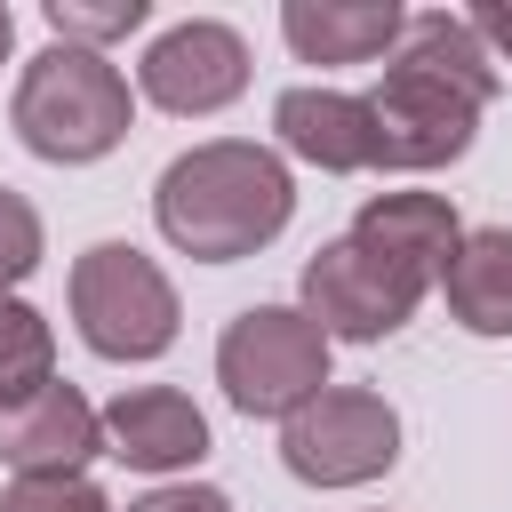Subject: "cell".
I'll return each mask as SVG.
<instances>
[{
	"label": "cell",
	"mask_w": 512,
	"mask_h": 512,
	"mask_svg": "<svg viewBox=\"0 0 512 512\" xmlns=\"http://www.w3.org/2000/svg\"><path fill=\"white\" fill-rule=\"evenodd\" d=\"M504 72L472 40L456 8H416L400 24V48L384 56V80L368 88V128H376V168L392 176H432L472 152L480 112L496 104Z\"/></svg>",
	"instance_id": "6da1fadb"
},
{
	"label": "cell",
	"mask_w": 512,
	"mask_h": 512,
	"mask_svg": "<svg viewBox=\"0 0 512 512\" xmlns=\"http://www.w3.org/2000/svg\"><path fill=\"white\" fill-rule=\"evenodd\" d=\"M288 216H296V176L272 144H248V136H208L176 152L152 184V224L192 264H240L272 248Z\"/></svg>",
	"instance_id": "7a4b0ae2"
},
{
	"label": "cell",
	"mask_w": 512,
	"mask_h": 512,
	"mask_svg": "<svg viewBox=\"0 0 512 512\" xmlns=\"http://www.w3.org/2000/svg\"><path fill=\"white\" fill-rule=\"evenodd\" d=\"M128 120H136V96H128V72L96 48H64L48 40L24 72H16V96H8V128L32 160H56V168H88L104 152L128 144Z\"/></svg>",
	"instance_id": "3957f363"
},
{
	"label": "cell",
	"mask_w": 512,
	"mask_h": 512,
	"mask_svg": "<svg viewBox=\"0 0 512 512\" xmlns=\"http://www.w3.org/2000/svg\"><path fill=\"white\" fill-rule=\"evenodd\" d=\"M176 280L136 240H96L72 256V328L96 360H160L176 344Z\"/></svg>",
	"instance_id": "277c9868"
},
{
	"label": "cell",
	"mask_w": 512,
	"mask_h": 512,
	"mask_svg": "<svg viewBox=\"0 0 512 512\" xmlns=\"http://www.w3.org/2000/svg\"><path fill=\"white\" fill-rule=\"evenodd\" d=\"M216 384L240 416H296L328 384V336L304 320V304H248L216 336Z\"/></svg>",
	"instance_id": "5b68a950"
},
{
	"label": "cell",
	"mask_w": 512,
	"mask_h": 512,
	"mask_svg": "<svg viewBox=\"0 0 512 512\" xmlns=\"http://www.w3.org/2000/svg\"><path fill=\"white\" fill-rule=\"evenodd\" d=\"M280 464L304 488H368L400 464V416L368 384H320L296 416H280Z\"/></svg>",
	"instance_id": "8992f818"
},
{
	"label": "cell",
	"mask_w": 512,
	"mask_h": 512,
	"mask_svg": "<svg viewBox=\"0 0 512 512\" xmlns=\"http://www.w3.org/2000/svg\"><path fill=\"white\" fill-rule=\"evenodd\" d=\"M424 296H432V288H424L416 272H400L392 256H376V248L352 240V232L320 240L312 264H304V320H312L328 344H384V336H400V328L416 320Z\"/></svg>",
	"instance_id": "52a82bcc"
},
{
	"label": "cell",
	"mask_w": 512,
	"mask_h": 512,
	"mask_svg": "<svg viewBox=\"0 0 512 512\" xmlns=\"http://www.w3.org/2000/svg\"><path fill=\"white\" fill-rule=\"evenodd\" d=\"M136 88L160 112H176V120H208V112H224V104L248 96V40L224 16H184V24H168L144 48Z\"/></svg>",
	"instance_id": "ba28073f"
},
{
	"label": "cell",
	"mask_w": 512,
	"mask_h": 512,
	"mask_svg": "<svg viewBox=\"0 0 512 512\" xmlns=\"http://www.w3.org/2000/svg\"><path fill=\"white\" fill-rule=\"evenodd\" d=\"M88 456H104V424L80 400V384L48 376L40 392L0 408V464L16 480H56V472H88Z\"/></svg>",
	"instance_id": "9c48e42d"
},
{
	"label": "cell",
	"mask_w": 512,
	"mask_h": 512,
	"mask_svg": "<svg viewBox=\"0 0 512 512\" xmlns=\"http://www.w3.org/2000/svg\"><path fill=\"white\" fill-rule=\"evenodd\" d=\"M104 424V456H120L128 472H192L208 456V416L192 408V392L176 384H128L96 408Z\"/></svg>",
	"instance_id": "30bf717a"
},
{
	"label": "cell",
	"mask_w": 512,
	"mask_h": 512,
	"mask_svg": "<svg viewBox=\"0 0 512 512\" xmlns=\"http://www.w3.org/2000/svg\"><path fill=\"white\" fill-rule=\"evenodd\" d=\"M272 136L288 160L320 168V176H360L376 168V128H368V96L352 88H280L272 104Z\"/></svg>",
	"instance_id": "8fae6325"
},
{
	"label": "cell",
	"mask_w": 512,
	"mask_h": 512,
	"mask_svg": "<svg viewBox=\"0 0 512 512\" xmlns=\"http://www.w3.org/2000/svg\"><path fill=\"white\" fill-rule=\"evenodd\" d=\"M408 8L400 0H288L280 8V40L296 48V64H376L400 48Z\"/></svg>",
	"instance_id": "7c38bea8"
},
{
	"label": "cell",
	"mask_w": 512,
	"mask_h": 512,
	"mask_svg": "<svg viewBox=\"0 0 512 512\" xmlns=\"http://www.w3.org/2000/svg\"><path fill=\"white\" fill-rule=\"evenodd\" d=\"M352 240H368L376 256H392L400 272H416L424 288H440L464 224H456V208L440 192H368L360 216H352Z\"/></svg>",
	"instance_id": "4fadbf2b"
},
{
	"label": "cell",
	"mask_w": 512,
	"mask_h": 512,
	"mask_svg": "<svg viewBox=\"0 0 512 512\" xmlns=\"http://www.w3.org/2000/svg\"><path fill=\"white\" fill-rule=\"evenodd\" d=\"M440 296H448V320L464 336H512V232L504 224L464 232L448 272H440Z\"/></svg>",
	"instance_id": "5bb4252c"
},
{
	"label": "cell",
	"mask_w": 512,
	"mask_h": 512,
	"mask_svg": "<svg viewBox=\"0 0 512 512\" xmlns=\"http://www.w3.org/2000/svg\"><path fill=\"white\" fill-rule=\"evenodd\" d=\"M48 376H56V328H48V312L24 304V296H0V408L24 400V392H40Z\"/></svg>",
	"instance_id": "9a60e30c"
},
{
	"label": "cell",
	"mask_w": 512,
	"mask_h": 512,
	"mask_svg": "<svg viewBox=\"0 0 512 512\" xmlns=\"http://www.w3.org/2000/svg\"><path fill=\"white\" fill-rule=\"evenodd\" d=\"M48 16V32L64 40V48H112V40H128V32H144V16H152V0H48L40 8Z\"/></svg>",
	"instance_id": "2e32d148"
},
{
	"label": "cell",
	"mask_w": 512,
	"mask_h": 512,
	"mask_svg": "<svg viewBox=\"0 0 512 512\" xmlns=\"http://www.w3.org/2000/svg\"><path fill=\"white\" fill-rule=\"evenodd\" d=\"M48 256V232H40V208L24 192L0 184V296H16V280H32Z\"/></svg>",
	"instance_id": "e0dca14e"
},
{
	"label": "cell",
	"mask_w": 512,
	"mask_h": 512,
	"mask_svg": "<svg viewBox=\"0 0 512 512\" xmlns=\"http://www.w3.org/2000/svg\"><path fill=\"white\" fill-rule=\"evenodd\" d=\"M0 512H112V496L88 472H56V480H8Z\"/></svg>",
	"instance_id": "ac0fdd59"
},
{
	"label": "cell",
	"mask_w": 512,
	"mask_h": 512,
	"mask_svg": "<svg viewBox=\"0 0 512 512\" xmlns=\"http://www.w3.org/2000/svg\"><path fill=\"white\" fill-rule=\"evenodd\" d=\"M128 512H232V496L208 488V480H160V488H144Z\"/></svg>",
	"instance_id": "d6986e66"
},
{
	"label": "cell",
	"mask_w": 512,
	"mask_h": 512,
	"mask_svg": "<svg viewBox=\"0 0 512 512\" xmlns=\"http://www.w3.org/2000/svg\"><path fill=\"white\" fill-rule=\"evenodd\" d=\"M464 24H472V40L496 56V72L512 64V0H480V8H456Z\"/></svg>",
	"instance_id": "ffe728a7"
},
{
	"label": "cell",
	"mask_w": 512,
	"mask_h": 512,
	"mask_svg": "<svg viewBox=\"0 0 512 512\" xmlns=\"http://www.w3.org/2000/svg\"><path fill=\"white\" fill-rule=\"evenodd\" d=\"M8 48H16V16H8V0H0V64H8Z\"/></svg>",
	"instance_id": "44dd1931"
}]
</instances>
